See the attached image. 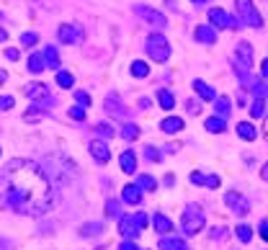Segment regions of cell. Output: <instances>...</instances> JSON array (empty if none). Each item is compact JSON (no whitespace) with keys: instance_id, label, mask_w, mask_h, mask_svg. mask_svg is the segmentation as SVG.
<instances>
[{"instance_id":"1","label":"cell","mask_w":268,"mask_h":250,"mask_svg":"<svg viewBox=\"0 0 268 250\" xmlns=\"http://www.w3.org/2000/svg\"><path fill=\"white\" fill-rule=\"evenodd\" d=\"M0 201L16 214L41 217L52 209L54 191L36 163L13 157L0 173Z\"/></svg>"},{"instance_id":"2","label":"cell","mask_w":268,"mask_h":250,"mask_svg":"<svg viewBox=\"0 0 268 250\" xmlns=\"http://www.w3.org/2000/svg\"><path fill=\"white\" fill-rule=\"evenodd\" d=\"M145 224H147V217H145L142 212H137V214H124V217L119 219V232L124 235V240H137L140 232L145 230Z\"/></svg>"},{"instance_id":"3","label":"cell","mask_w":268,"mask_h":250,"mask_svg":"<svg viewBox=\"0 0 268 250\" xmlns=\"http://www.w3.org/2000/svg\"><path fill=\"white\" fill-rule=\"evenodd\" d=\"M181 230L183 235H196L204 230V212H201L196 204H188V207L183 209V217H181Z\"/></svg>"},{"instance_id":"4","label":"cell","mask_w":268,"mask_h":250,"mask_svg":"<svg viewBox=\"0 0 268 250\" xmlns=\"http://www.w3.org/2000/svg\"><path fill=\"white\" fill-rule=\"evenodd\" d=\"M235 11H237V21H240L242 26H253V29H260L263 26V18L255 11L253 0H235Z\"/></svg>"},{"instance_id":"5","label":"cell","mask_w":268,"mask_h":250,"mask_svg":"<svg viewBox=\"0 0 268 250\" xmlns=\"http://www.w3.org/2000/svg\"><path fill=\"white\" fill-rule=\"evenodd\" d=\"M170 44L163 34H150L147 36V54L155 59V62H168L170 59Z\"/></svg>"},{"instance_id":"6","label":"cell","mask_w":268,"mask_h":250,"mask_svg":"<svg viewBox=\"0 0 268 250\" xmlns=\"http://www.w3.org/2000/svg\"><path fill=\"white\" fill-rule=\"evenodd\" d=\"M209 21H212V26L219 31V29H230V31H237L242 24L237 21V16H230L227 11H222V8H212L209 11Z\"/></svg>"},{"instance_id":"7","label":"cell","mask_w":268,"mask_h":250,"mask_svg":"<svg viewBox=\"0 0 268 250\" xmlns=\"http://www.w3.org/2000/svg\"><path fill=\"white\" fill-rule=\"evenodd\" d=\"M134 13H137V16H142V18H147L150 24L155 26V29H165V26H168V18H165L160 11L150 8V6H134Z\"/></svg>"},{"instance_id":"8","label":"cell","mask_w":268,"mask_h":250,"mask_svg":"<svg viewBox=\"0 0 268 250\" xmlns=\"http://www.w3.org/2000/svg\"><path fill=\"white\" fill-rule=\"evenodd\" d=\"M57 36H59L62 44H80L83 41V29H80V24H62Z\"/></svg>"},{"instance_id":"9","label":"cell","mask_w":268,"mask_h":250,"mask_svg":"<svg viewBox=\"0 0 268 250\" xmlns=\"http://www.w3.org/2000/svg\"><path fill=\"white\" fill-rule=\"evenodd\" d=\"M225 204H227V207H232V212L240 214V217H245V214L250 212V204L245 201V196L237 194V191H227L225 194Z\"/></svg>"},{"instance_id":"10","label":"cell","mask_w":268,"mask_h":250,"mask_svg":"<svg viewBox=\"0 0 268 250\" xmlns=\"http://www.w3.org/2000/svg\"><path fill=\"white\" fill-rule=\"evenodd\" d=\"M88 152H91V157L96 163H101V165L111 160V150H108V145L103 140H93L91 145H88Z\"/></svg>"},{"instance_id":"11","label":"cell","mask_w":268,"mask_h":250,"mask_svg":"<svg viewBox=\"0 0 268 250\" xmlns=\"http://www.w3.org/2000/svg\"><path fill=\"white\" fill-rule=\"evenodd\" d=\"M193 36H196V41H201V44H214V41H217V29H214L212 24H201V26H196Z\"/></svg>"},{"instance_id":"12","label":"cell","mask_w":268,"mask_h":250,"mask_svg":"<svg viewBox=\"0 0 268 250\" xmlns=\"http://www.w3.org/2000/svg\"><path fill=\"white\" fill-rule=\"evenodd\" d=\"M106 113H111L114 119H124L126 116V108L121 106L119 96H106Z\"/></svg>"},{"instance_id":"13","label":"cell","mask_w":268,"mask_h":250,"mask_svg":"<svg viewBox=\"0 0 268 250\" xmlns=\"http://www.w3.org/2000/svg\"><path fill=\"white\" fill-rule=\"evenodd\" d=\"M121 199H124L126 204H131V207H137V204L142 201V189H140L137 183H129V186H124Z\"/></svg>"},{"instance_id":"14","label":"cell","mask_w":268,"mask_h":250,"mask_svg":"<svg viewBox=\"0 0 268 250\" xmlns=\"http://www.w3.org/2000/svg\"><path fill=\"white\" fill-rule=\"evenodd\" d=\"M119 165H121V170L124 173H134V170H137V155H134L131 150H124L121 152V157H119Z\"/></svg>"},{"instance_id":"15","label":"cell","mask_w":268,"mask_h":250,"mask_svg":"<svg viewBox=\"0 0 268 250\" xmlns=\"http://www.w3.org/2000/svg\"><path fill=\"white\" fill-rule=\"evenodd\" d=\"M152 227H155V232L168 235V232L173 230V222H170L165 214H152Z\"/></svg>"},{"instance_id":"16","label":"cell","mask_w":268,"mask_h":250,"mask_svg":"<svg viewBox=\"0 0 268 250\" xmlns=\"http://www.w3.org/2000/svg\"><path fill=\"white\" fill-rule=\"evenodd\" d=\"M160 129H163L165 134H175V132L183 129V119H181V116H168V119L160 121Z\"/></svg>"},{"instance_id":"17","label":"cell","mask_w":268,"mask_h":250,"mask_svg":"<svg viewBox=\"0 0 268 250\" xmlns=\"http://www.w3.org/2000/svg\"><path fill=\"white\" fill-rule=\"evenodd\" d=\"M237 134H240L245 142H253V140L258 137V129H255L250 121H240V124H237Z\"/></svg>"},{"instance_id":"18","label":"cell","mask_w":268,"mask_h":250,"mask_svg":"<svg viewBox=\"0 0 268 250\" xmlns=\"http://www.w3.org/2000/svg\"><path fill=\"white\" fill-rule=\"evenodd\" d=\"M160 250H188V245H186V240H181V237H163L160 240Z\"/></svg>"},{"instance_id":"19","label":"cell","mask_w":268,"mask_h":250,"mask_svg":"<svg viewBox=\"0 0 268 250\" xmlns=\"http://www.w3.org/2000/svg\"><path fill=\"white\" fill-rule=\"evenodd\" d=\"M193 90H196V93H198L201 98H204V101H214V98H217L214 88H209L204 80H193Z\"/></svg>"},{"instance_id":"20","label":"cell","mask_w":268,"mask_h":250,"mask_svg":"<svg viewBox=\"0 0 268 250\" xmlns=\"http://www.w3.org/2000/svg\"><path fill=\"white\" fill-rule=\"evenodd\" d=\"M248 90H250L255 98H263V101H265V98H268V80H258V78H255Z\"/></svg>"},{"instance_id":"21","label":"cell","mask_w":268,"mask_h":250,"mask_svg":"<svg viewBox=\"0 0 268 250\" xmlns=\"http://www.w3.org/2000/svg\"><path fill=\"white\" fill-rule=\"evenodd\" d=\"M207 132H212V134H222V132H225L227 129V121L225 119H222V116H217V113H214V116L212 119H207Z\"/></svg>"},{"instance_id":"22","label":"cell","mask_w":268,"mask_h":250,"mask_svg":"<svg viewBox=\"0 0 268 250\" xmlns=\"http://www.w3.org/2000/svg\"><path fill=\"white\" fill-rule=\"evenodd\" d=\"M158 103H160V108L170 111V108L175 106V96L170 93V90H168V88H160V90H158Z\"/></svg>"},{"instance_id":"23","label":"cell","mask_w":268,"mask_h":250,"mask_svg":"<svg viewBox=\"0 0 268 250\" xmlns=\"http://www.w3.org/2000/svg\"><path fill=\"white\" fill-rule=\"evenodd\" d=\"M230 98L227 96H219V98H214V111H217V116H222V119H227L230 116Z\"/></svg>"},{"instance_id":"24","label":"cell","mask_w":268,"mask_h":250,"mask_svg":"<svg viewBox=\"0 0 268 250\" xmlns=\"http://www.w3.org/2000/svg\"><path fill=\"white\" fill-rule=\"evenodd\" d=\"M44 67H47V62H44V54H31V57H29V73H31V75L44 73Z\"/></svg>"},{"instance_id":"25","label":"cell","mask_w":268,"mask_h":250,"mask_svg":"<svg viewBox=\"0 0 268 250\" xmlns=\"http://www.w3.org/2000/svg\"><path fill=\"white\" fill-rule=\"evenodd\" d=\"M44 62H47V67H52V70L59 73V54H57L54 47H47V49H44Z\"/></svg>"},{"instance_id":"26","label":"cell","mask_w":268,"mask_h":250,"mask_svg":"<svg viewBox=\"0 0 268 250\" xmlns=\"http://www.w3.org/2000/svg\"><path fill=\"white\" fill-rule=\"evenodd\" d=\"M129 70H131V75H134V78H147V75H150V65H147V62H142V59H134Z\"/></svg>"},{"instance_id":"27","label":"cell","mask_w":268,"mask_h":250,"mask_svg":"<svg viewBox=\"0 0 268 250\" xmlns=\"http://www.w3.org/2000/svg\"><path fill=\"white\" fill-rule=\"evenodd\" d=\"M106 217L108 219H121V201H116V199H108L106 201Z\"/></svg>"},{"instance_id":"28","label":"cell","mask_w":268,"mask_h":250,"mask_svg":"<svg viewBox=\"0 0 268 250\" xmlns=\"http://www.w3.org/2000/svg\"><path fill=\"white\" fill-rule=\"evenodd\" d=\"M250 116H253V119H263V116H265V101H263V98H255V101L250 103Z\"/></svg>"},{"instance_id":"29","label":"cell","mask_w":268,"mask_h":250,"mask_svg":"<svg viewBox=\"0 0 268 250\" xmlns=\"http://www.w3.org/2000/svg\"><path fill=\"white\" fill-rule=\"evenodd\" d=\"M121 137H124L126 142L137 140V137H140V127H137V124H124V127H121Z\"/></svg>"},{"instance_id":"30","label":"cell","mask_w":268,"mask_h":250,"mask_svg":"<svg viewBox=\"0 0 268 250\" xmlns=\"http://www.w3.org/2000/svg\"><path fill=\"white\" fill-rule=\"evenodd\" d=\"M137 186H140L142 191H155V189H158V180H155L152 175H140V178H137Z\"/></svg>"},{"instance_id":"31","label":"cell","mask_w":268,"mask_h":250,"mask_svg":"<svg viewBox=\"0 0 268 250\" xmlns=\"http://www.w3.org/2000/svg\"><path fill=\"white\" fill-rule=\"evenodd\" d=\"M57 85H59V88H73V85H75V78H73V73L59 70V73H57Z\"/></svg>"},{"instance_id":"32","label":"cell","mask_w":268,"mask_h":250,"mask_svg":"<svg viewBox=\"0 0 268 250\" xmlns=\"http://www.w3.org/2000/svg\"><path fill=\"white\" fill-rule=\"evenodd\" d=\"M237 240L240 242H250L253 240V227H248V224H237Z\"/></svg>"},{"instance_id":"33","label":"cell","mask_w":268,"mask_h":250,"mask_svg":"<svg viewBox=\"0 0 268 250\" xmlns=\"http://www.w3.org/2000/svg\"><path fill=\"white\" fill-rule=\"evenodd\" d=\"M39 41V34H34V31H26V34H21V44H24V47H34V44Z\"/></svg>"},{"instance_id":"34","label":"cell","mask_w":268,"mask_h":250,"mask_svg":"<svg viewBox=\"0 0 268 250\" xmlns=\"http://www.w3.org/2000/svg\"><path fill=\"white\" fill-rule=\"evenodd\" d=\"M96 132L101 134V137H114V127H111V124H106V121H101V124H96Z\"/></svg>"},{"instance_id":"35","label":"cell","mask_w":268,"mask_h":250,"mask_svg":"<svg viewBox=\"0 0 268 250\" xmlns=\"http://www.w3.org/2000/svg\"><path fill=\"white\" fill-rule=\"evenodd\" d=\"M145 155H147V160H150V163H160V157H163V152H160L158 147H152V145L145 150Z\"/></svg>"},{"instance_id":"36","label":"cell","mask_w":268,"mask_h":250,"mask_svg":"<svg viewBox=\"0 0 268 250\" xmlns=\"http://www.w3.org/2000/svg\"><path fill=\"white\" fill-rule=\"evenodd\" d=\"M75 101H78V106H83V108L91 106V96H88L85 90H75Z\"/></svg>"},{"instance_id":"37","label":"cell","mask_w":268,"mask_h":250,"mask_svg":"<svg viewBox=\"0 0 268 250\" xmlns=\"http://www.w3.org/2000/svg\"><path fill=\"white\" fill-rule=\"evenodd\" d=\"M188 180H191L193 186H207V175H204V173H198V170H193V173L188 175Z\"/></svg>"},{"instance_id":"38","label":"cell","mask_w":268,"mask_h":250,"mask_svg":"<svg viewBox=\"0 0 268 250\" xmlns=\"http://www.w3.org/2000/svg\"><path fill=\"white\" fill-rule=\"evenodd\" d=\"M70 119L73 121H85V108L83 106H73L70 108Z\"/></svg>"},{"instance_id":"39","label":"cell","mask_w":268,"mask_h":250,"mask_svg":"<svg viewBox=\"0 0 268 250\" xmlns=\"http://www.w3.org/2000/svg\"><path fill=\"white\" fill-rule=\"evenodd\" d=\"M83 235H98L101 232V224L96 222V224H83V230H80Z\"/></svg>"},{"instance_id":"40","label":"cell","mask_w":268,"mask_h":250,"mask_svg":"<svg viewBox=\"0 0 268 250\" xmlns=\"http://www.w3.org/2000/svg\"><path fill=\"white\" fill-rule=\"evenodd\" d=\"M13 106H16L13 96H0V111H8V108H13Z\"/></svg>"},{"instance_id":"41","label":"cell","mask_w":268,"mask_h":250,"mask_svg":"<svg viewBox=\"0 0 268 250\" xmlns=\"http://www.w3.org/2000/svg\"><path fill=\"white\" fill-rule=\"evenodd\" d=\"M119 250H142V247L134 242V240H124V242L119 245Z\"/></svg>"},{"instance_id":"42","label":"cell","mask_w":268,"mask_h":250,"mask_svg":"<svg viewBox=\"0 0 268 250\" xmlns=\"http://www.w3.org/2000/svg\"><path fill=\"white\" fill-rule=\"evenodd\" d=\"M219 183H222L219 175H207V186H209V189H219Z\"/></svg>"},{"instance_id":"43","label":"cell","mask_w":268,"mask_h":250,"mask_svg":"<svg viewBox=\"0 0 268 250\" xmlns=\"http://www.w3.org/2000/svg\"><path fill=\"white\" fill-rule=\"evenodd\" d=\"M0 250H13V242L8 237H3V235H0Z\"/></svg>"},{"instance_id":"44","label":"cell","mask_w":268,"mask_h":250,"mask_svg":"<svg viewBox=\"0 0 268 250\" xmlns=\"http://www.w3.org/2000/svg\"><path fill=\"white\" fill-rule=\"evenodd\" d=\"M260 237L268 242V219H263V222H260Z\"/></svg>"},{"instance_id":"45","label":"cell","mask_w":268,"mask_h":250,"mask_svg":"<svg viewBox=\"0 0 268 250\" xmlns=\"http://www.w3.org/2000/svg\"><path fill=\"white\" fill-rule=\"evenodd\" d=\"M188 113H193V116H198V113H201V106L191 101V103H188Z\"/></svg>"},{"instance_id":"46","label":"cell","mask_w":268,"mask_h":250,"mask_svg":"<svg viewBox=\"0 0 268 250\" xmlns=\"http://www.w3.org/2000/svg\"><path fill=\"white\" fill-rule=\"evenodd\" d=\"M6 57H8L11 62H16V59H18V49H11V47H8V49H6Z\"/></svg>"},{"instance_id":"47","label":"cell","mask_w":268,"mask_h":250,"mask_svg":"<svg viewBox=\"0 0 268 250\" xmlns=\"http://www.w3.org/2000/svg\"><path fill=\"white\" fill-rule=\"evenodd\" d=\"M260 75H263V80H268V59L260 62Z\"/></svg>"},{"instance_id":"48","label":"cell","mask_w":268,"mask_h":250,"mask_svg":"<svg viewBox=\"0 0 268 250\" xmlns=\"http://www.w3.org/2000/svg\"><path fill=\"white\" fill-rule=\"evenodd\" d=\"M212 237H214V240H222V237H225V232H222V227H217V230L212 232Z\"/></svg>"},{"instance_id":"49","label":"cell","mask_w":268,"mask_h":250,"mask_svg":"<svg viewBox=\"0 0 268 250\" xmlns=\"http://www.w3.org/2000/svg\"><path fill=\"white\" fill-rule=\"evenodd\" d=\"M260 178H263V180H268V163L260 168Z\"/></svg>"},{"instance_id":"50","label":"cell","mask_w":268,"mask_h":250,"mask_svg":"<svg viewBox=\"0 0 268 250\" xmlns=\"http://www.w3.org/2000/svg\"><path fill=\"white\" fill-rule=\"evenodd\" d=\"M173 183H175V178L168 173V175H165V186H173Z\"/></svg>"},{"instance_id":"51","label":"cell","mask_w":268,"mask_h":250,"mask_svg":"<svg viewBox=\"0 0 268 250\" xmlns=\"http://www.w3.org/2000/svg\"><path fill=\"white\" fill-rule=\"evenodd\" d=\"M263 137L268 140V116H265V121H263Z\"/></svg>"},{"instance_id":"52","label":"cell","mask_w":268,"mask_h":250,"mask_svg":"<svg viewBox=\"0 0 268 250\" xmlns=\"http://www.w3.org/2000/svg\"><path fill=\"white\" fill-rule=\"evenodd\" d=\"M6 78H8V75H6V70H3V67H0V85L6 83Z\"/></svg>"},{"instance_id":"53","label":"cell","mask_w":268,"mask_h":250,"mask_svg":"<svg viewBox=\"0 0 268 250\" xmlns=\"http://www.w3.org/2000/svg\"><path fill=\"white\" fill-rule=\"evenodd\" d=\"M191 3H193L196 8H201V6H204V3H207V0H191Z\"/></svg>"},{"instance_id":"54","label":"cell","mask_w":268,"mask_h":250,"mask_svg":"<svg viewBox=\"0 0 268 250\" xmlns=\"http://www.w3.org/2000/svg\"><path fill=\"white\" fill-rule=\"evenodd\" d=\"M0 41H8V34H6L3 29H0Z\"/></svg>"},{"instance_id":"55","label":"cell","mask_w":268,"mask_h":250,"mask_svg":"<svg viewBox=\"0 0 268 250\" xmlns=\"http://www.w3.org/2000/svg\"><path fill=\"white\" fill-rule=\"evenodd\" d=\"M0 18H3V13H0Z\"/></svg>"}]
</instances>
